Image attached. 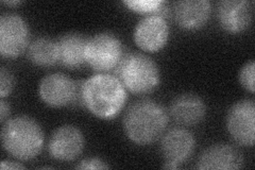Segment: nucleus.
Listing matches in <instances>:
<instances>
[{
	"instance_id": "f257e3e1",
	"label": "nucleus",
	"mask_w": 255,
	"mask_h": 170,
	"mask_svg": "<svg viewBox=\"0 0 255 170\" xmlns=\"http://www.w3.org/2000/svg\"><path fill=\"white\" fill-rule=\"evenodd\" d=\"M82 103L91 114L100 119H113L125 108L128 94L116 76L98 74L82 83Z\"/></svg>"
},
{
	"instance_id": "f03ea898",
	"label": "nucleus",
	"mask_w": 255,
	"mask_h": 170,
	"mask_svg": "<svg viewBox=\"0 0 255 170\" xmlns=\"http://www.w3.org/2000/svg\"><path fill=\"white\" fill-rule=\"evenodd\" d=\"M168 113L163 105L150 99L134 102L123 120L124 131L132 143L146 146L163 136L168 126Z\"/></svg>"
},
{
	"instance_id": "7ed1b4c3",
	"label": "nucleus",
	"mask_w": 255,
	"mask_h": 170,
	"mask_svg": "<svg viewBox=\"0 0 255 170\" xmlns=\"http://www.w3.org/2000/svg\"><path fill=\"white\" fill-rule=\"evenodd\" d=\"M44 131L37 121L27 115L7 119L1 130L3 149L19 161H29L41 153L44 146Z\"/></svg>"
},
{
	"instance_id": "20e7f679",
	"label": "nucleus",
	"mask_w": 255,
	"mask_h": 170,
	"mask_svg": "<svg viewBox=\"0 0 255 170\" xmlns=\"http://www.w3.org/2000/svg\"><path fill=\"white\" fill-rule=\"evenodd\" d=\"M114 71L126 90L135 95L153 92L161 81L156 63L143 53H125Z\"/></svg>"
},
{
	"instance_id": "39448f33",
	"label": "nucleus",
	"mask_w": 255,
	"mask_h": 170,
	"mask_svg": "<svg viewBox=\"0 0 255 170\" xmlns=\"http://www.w3.org/2000/svg\"><path fill=\"white\" fill-rule=\"evenodd\" d=\"M124 55L123 43L113 33L101 32L87 39L85 63L99 74L115 70Z\"/></svg>"
},
{
	"instance_id": "423d86ee",
	"label": "nucleus",
	"mask_w": 255,
	"mask_h": 170,
	"mask_svg": "<svg viewBox=\"0 0 255 170\" xmlns=\"http://www.w3.org/2000/svg\"><path fill=\"white\" fill-rule=\"evenodd\" d=\"M82 84L78 83L62 72H53L44 77L38 85V95L42 101L51 108H64L82 102Z\"/></svg>"
},
{
	"instance_id": "0eeeda50",
	"label": "nucleus",
	"mask_w": 255,
	"mask_h": 170,
	"mask_svg": "<svg viewBox=\"0 0 255 170\" xmlns=\"http://www.w3.org/2000/svg\"><path fill=\"white\" fill-rule=\"evenodd\" d=\"M30 45L28 23L19 14L3 13L0 17V53L14 59L25 52Z\"/></svg>"
},
{
	"instance_id": "6e6552de",
	"label": "nucleus",
	"mask_w": 255,
	"mask_h": 170,
	"mask_svg": "<svg viewBox=\"0 0 255 170\" xmlns=\"http://www.w3.org/2000/svg\"><path fill=\"white\" fill-rule=\"evenodd\" d=\"M229 134L241 146L253 147L255 141V103L243 99L230 108L226 118Z\"/></svg>"
},
{
	"instance_id": "1a4fd4ad",
	"label": "nucleus",
	"mask_w": 255,
	"mask_h": 170,
	"mask_svg": "<svg viewBox=\"0 0 255 170\" xmlns=\"http://www.w3.org/2000/svg\"><path fill=\"white\" fill-rule=\"evenodd\" d=\"M196 147L194 135L186 129L173 128L163 134L161 152L165 159V169H178L193 156Z\"/></svg>"
},
{
	"instance_id": "9d476101",
	"label": "nucleus",
	"mask_w": 255,
	"mask_h": 170,
	"mask_svg": "<svg viewBox=\"0 0 255 170\" xmlns=\"http://www.w3.org/2000/svg\"><path fill=\"white\" fill-rule=\"evenodd\" d=\"M134 42L142 51L154 53L162 50L169 38L167 20L158 15L145 16L134 29Z\"/></svg>"
},
{
	"instance_id": "9b49d317",
	"label": "nucleus",
	"mask_w": 255,
	"mask_h": 170,
	"mask_svg": "<svg viewBox=\"0 0 255 170\" xmlns=\"http://www.w3.org/2000/svg\"><path fill=\"white\" fill-rule=\"evenodd\" d=\"M85 146L83 133L73 125L59 127L48 143V151L52 159L70 162L81 155Z\"/></svg>"
},
{
	"instance_id": "f8f14e48",
	"label": "nucleus",
	"mask_w": 255,
	"mask_h": 170,
	"mask_svg": "<svg viewBox=\"0 0 255 170\" xmlns=\"http://www.w3.org/2000/svg\"><path fill=\"white\" fill-rule=\"evenodd\" d=\"M252 11V3L247 0H225L217 4V20L228 33H242L251 25Z\"/></svg>"
},
{
	"instance_id": "ddd939ff",
	"label": "nucleus",
	"mask_w": 255,
	"mask_h": 170,
	"mask_svg": "<svg viewBox=\"0 0 255 170\" xmlns=\"http://www.w3.org/2000/svg\"><path fill=\"white\" fill-rule=\"evenodd\" d=\"M196 167L198 169H241L244 167V157L232 145L215 144L201 153Z\"/></svg>"
},
{
	"instance_id": "4468645a",
	"label": "nucleus",
	"mask_w": 255,
	"mask_h": 170,
	"mask_svg": "<svg viewBox=\"0 0 255 170\" xmlns=\"http://www.w3.org/2000/svg\"><path fill=\"white\" fill-rule=\"evenodd\" d=\"M212 13L211 2L207 0H183L173 5L175 22L184 30L195 31L203 28Z\"/></svg>"
},
{
	"instance_id": "2eb2a0df",
	"label": "nucleus",
	"mask_w": 255,
	"mask_h": 170,
	"mask_svg": "<svg viewBox=\"0 0 255 170\" xmlns=\"http://www.w3.org/2000/svg\"><path fill=\"white\" fill-rule=\"evenodd\" d=\"M169 112L177 124L185 127L196 126L206 116V104L198 95L185 93L172 100Z\"/></svg>"
},
{
	"instance_id": "dca6fc26",
	"label": "nucleus",
	"mask_w": 255,
	"mask_h": 170,
	"mask_svg": "<svg viewBox=\"0 0 255 170\" xmlns=\"http://www.w3.org/2000/svg\"><path fill=\"white\" fill-rule=\"evenodd\" d=\"M87 37L78 32H68L59 40L60 63L69 69H78L85 64V47Z\"/></svg>"
},
{
	"instance_id": "f3484780",
	"label": "nucleus",
	"mask_w": 255,
	"mask_h": 170,
	"mask_svg": "<svg viewBox=\"0 0 255 170\" xmlns=\"http://www.w3.org/2000/svg\"><path fill=\"white\" fill-rule=\"evenodd\" d=\"M28 60L38 67H51L60 62L58 42L49 37H37L27 49Z\"/></svg>"
},
{
	"instance_id": "a211bd4d",
	"label": "nucleus",
	"mask_w": 255,
	"mask_h": 170,
	"mask_svg": "<svg viewBox=\"0 0 255 170\" xmlns=\"http://www.w3.org/2000/svg\"><path fill=\"white\" fill-rule=\"evenodd\" d=\"M123 3L129 10L141 15H158L165 18L167 14V3L163 0H125Z\"/></svg>"
},
{
	"instance_id": "6ab92c4d",
	"label": "nucleus",
	"mask_w": 255,
	"mask_h": 170,
	"mask_svg": "<svg viewBox=\"0 0 255 170\" xmlns=\"http://www.w3.org/2000/svg\"><path fill=\"white\" fill-rule=\"evenodd\" d=\"M254 76H255V63L254 61H250L249 63L245 64L243 68L239 72V82L242 86L250 93L255 92L254 85Z\"/></svg>"
},
{
	"instance_id": "aec40b11",
	"label": "nucleus",
	"mask_w": 255,
	"mask_h": 170,
	"mask_svg": "<svg viewBox=\"0 0 255 170\" xmlns=\"http://www.w3.org/2000/svg\"><path fill=\"white\" fill-rule=\"evenodd\" d=\"M14 84V77L12 72L5 67H1V69H0V97H1V99H4L5 97L12 93Z\"/></svg>"
},
{
	"instance_id": "412c9836",
	"label": "nucleus",
	"mask_w": 255,
	"mask_h": 170,
	"mask_svg": "<svg viewBox=\"0 0 255 170\" xmlns=\"http://www.w3.org/2000/svg\"><path fill=\"white\" fill-rule=\"evenodd\" d=\"M110 165L99 158H87L80 162L76 169H109Z\"/></svg>"
},
{
	"instance_id": "4be33fe9",
	"label": "nucleus",
	"mask_w": 255,
	"mask_h": 170,
	"mask_svg": "<svg viewBox=\"0 0 255 170\" xmlns=\"http://www.w3.org/2000/svg\"><path fill=\"white\" fill-rule=\"evenodd\" d=\"M10 115V105L7 104L3 99L0 101V121L4 124Z\"/></svg>"
},
{
	"instance_id": "5701e85b",
	"label": "nucleus",
	"mask_w": 255,
	"mask_h": 170,
	"mask_svg": "<svg viewBox=\"0 0 255 170\" xmlns=\"http://www.w3.org/2000/svg\"><path fill=\"white\" fill-rule=\"evenodd\" d=\"M25 168V166L21 165L20 163H18V162H14V161H6V160H3L1 162V169L2 170H11V169H23Z\"/></svg>"
},
{
	"instance_id": "b1692460",
	"label": "nucleus",
	"mask_w": 255,
	"mask_h": 170,
	"mask_svg": "<svg viewBox=\"0 0 255 170\" xmlns=\"http://www.w3.org/2000/svg\"><path fill=\"white\" fill-rule=\"evenodd\" d=\"M2 3L5 5L12 6V5H19L21 3V1H19V0H15V1H2Z\"/></svg>"
}]
</instances>
